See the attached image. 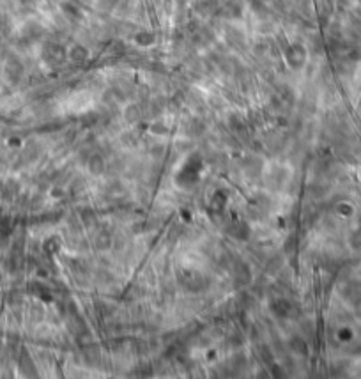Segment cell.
Here are the masks:
<instances>
[{
	"label": "cell",
	"mask_w": 361,
	"mask_h": 379,
	"mask_svg": "<svg viewBox=\"0 0 361 379\" xmlns=\"http://www.w3.org/2000/svg\"><path fill=\"white\" fill-rule=\"evenodd\" d=\"M43 57L48 64H62V62L68 59V53L66 50L57 43H48L43 50Z\"/></svg>",
	"instance_id": "obj_1"
},
{
	"label": "cell",
	"mask_w": 361,
	"mask_h": 379,
	"mask_svg": "<svg viewBox=\"0 0 361 379\" xmlns=\"http://www.w3.org/2000/svg\"><path fill=\"white\" fill-rule=\"evenodd\" d=\"M285 57H287L289 64L292 68H299V66L304 64V59H307V51L301 44H292V46L287 48L285 51Z\"/></svg>",
	"instance_id": "obj_2"
},
{
	"label": "cell",
	"mask_w": 361,
	"mask_h": 379,
	"mask_svg": "<svg viewBox=\"0 0 361 379\" xmlns=\"http://www.w3.org/2000/svg\"><path fill=\"white\" fill-rule=\"evenodd\" d=\"M89 57L87 50H85L84 46H73L71 51H69V59L74 62H80V61H85V59Z\"/></svg>",
	"instance_id": "obj_3"
},
{
	"label": "cell",
	"mask_w": 361,
	"mask_h": 379,
	"mask_svg": "<svg viewBox=\"0 0 361 379\" xmlns=\"http://www.w3.org/2000/svg\"><path fill=\"white\" fill-rule=\"evenodd\" d=\"M6 71H7V75L13 78V80H18V78L21 76V71H23V69H21V64H20V62L13 61V62H9V64H7Z\"/></svg>",
	"instance_id": "obj_4"
},
{
	"label": "cell",
	"mask_w": 361,
	"mask_h": 379,
	"mask_svg": "<svg viewBox=\"0 0 361 379\" xmlns=\"http://www.w3.org/2000/svg\"><path fill=\"white\" fill-rule=\"evenodd\" d=\"M135 41L138 44H142V46H149V44L154 43V36H152L151 32H140V34H136Z\"/></svg>",
	"instance_id": "obj_5"
},
{
	"label": "cell",
	"mask_w": 361,
	"mask_h": 379,
	"mask_svg": "<svg viewBox=\"0 0 361 379\" xmlns=\"http://www.w3.org/2000/svg\"><path fill=\"white\" fill-rule=\"evenodd\" d=\"M64 13L68 14L69 18H73V20L80 18V11H78V7H74L73 4H64Z\"/></svg>",
	"instance_id": "obj_6"
}]
</instances>
